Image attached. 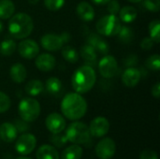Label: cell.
Returning a JSON list of instances; mask_svg holds the SVG:
<instances>
[{
	"mask_svg": "<svg viewBox=\"0 0 160 159\" xmlns=\"http://www.w3.org/2000/svg\"><path fill=\"white\" fill-rule=\"evenodd\" d=\"M27 1H28V3L31 4V5H36V4H38V3L39 2V0H27Z\"/></svg>",
	"mask_w": 160,
	"mask_h": 159,
	"instance_id": "obj_43",
	"label": "cell"
},
{
	"mask_svg": "<svg viewBox=\"0 0 160 159\" xmlns=\"http://www.w3.org/2000/svg\"><path fill=\"white\" fill-rule=\"evenodd\" d=\"M141 78L142 73L138 68L134 67H128L122 74V82L128 87H135L140 82Z\"/></svg>",
	"mask_w": 160,
	"mask_h": 159,
	"instance_id": "obj_16",
	"label": "cell"
},
{
	"mask_svg": "<svg viewBox=\"0 0 160 159\" xmlns=\"http://www.w3.org/2000/svg\"><path fill=\"white\" fill-rule=\"evenodd\" d=\"M122 26L121 21L116 15L109 14L100 18L97 24L96 29L98 34L105 37H113L117 36L120 28Z\"/></svg>",
	"mask_w": 160,
	"mask_h": 159,
	"instance_id": "obj_6",
	"label": "cell"
},
{
	"mask_svg": "<svg viewBox=\"0 0 160 159\" xmlns=\"http://www.w3.org/2000/svg\"><path fill=\"white\" fill-rule=\"evenodd\" d=\"M61 112L63 115L71 121H78L87 112L86 100L78 93H69L61 101Z\"/></svg>",
	"mask_w": 160,
	"mask_h": 159,
	"instance_id": "obj_1",
	"label": "cell"
},
{
	"mask_svg": "<svg viewBox=\"0 0 160 159\" xmlns=\"http://www.w3.org/2000/svg\"><path fill=\"white\" fill-rule=\"evenodd\" d=\"M138 61V58L135 56V55H129L127 59H126V62L125 64L128 66V67H132L133 65H135Z\"/></svg>",
	"mask_w": 160,
	"mask_h": 159,
	"instance_id": "obj_41",
	"label": "cell"
},
{
	"mask_svg": "<svg viewBox=\"0 0 160 159\" xmlns=\"http://www.w3.org/2000/svg\"><path fill=\"white\" fill-rule=\"evenodd\" d=\"M146 67L153 71H158L160 69V56L158 53L149 56L145 62Z\"/></svg>",
	"mask_w": 160,
	"mask_h": 159,
	"instance_id": "obj_31",
	"label": "cell"
},
{
	"mask_svg": "<svg viewBox=\"0 0 160 159\" xmlns=\"http://www.w3.org/2000/svg\"><path fill=\"white\" fill-rule=\"evenodd\" d=\"M9 76L15 83H22L27 77L25 67L21 63H16L12 65L9 69Z\"/></svg>",
	"mask_w": 160,
	"mask_h": 159,
	"instance_id": "obj_20",
	"label": "cell"
},
{
	"mask_svg": "<svg viewBox=\"0 0 160 159\" xmlns=\"http://www.w3.org/2000/svg\"><path fill=\"white\" fill-rule=\"evenodd\" d=\"M9 19L8 28L13 38L23 39L31 35L34 29V22L28 14L20 12L13 14Z\"/></svg>",
	"mask_w": 160,
	"mask_h": 159,
	"instance_id": "obj_3",
	"label": "cell"
},
{
	"mask_svg": "<svg viewBox=\"0 0 160 159\" xmlns=\"http://www.w3.org/2000/svg\"><path fill=\"white\" fill-rule=\"evenodd\" d=\"M95 152L99 159H111L116 152L115 142L112 138H104L96 145Z\"/></svg>",
	"mask_w": 160,
	"mask_h": 159,
	"instance_id": "obj_10",
	"label": "cell"
},
{
	"mask_svg": "<svg viewBox=\"0 0 160 159\" xmlns=\"http://www.w3.org/2000/svg\"><path fill=\"white\" fill-rule=\"evenodd\" d=\"M120 8L121 7L118 0H110L109 3L107 4V10L110 14L116 15L119 12Z\"/></svg>",
	"mask_w": 160,
	"mask_h": 159,
	"instance_id": "obj_36",
	"label": "cell"
},
{
	"mask_svg": "<svg viewBox=\"0 0 160 159\" xmlns=\"http://www.w3.org/2000/svg\"><path fill=\"white\" fill-rule=\"evenodd\" d=\"M18 131L15 126L11 123L6 122L0 125V139L5 142H12L17 139Z\"/></svg>",
	"mask_w": 160,
	"mask_h": 159,
	"instance_id": "obj_17",
	"label": "cell"
},
{
	"mask_svg": "<svg viewBox=\"0 0 160 159\" xmlns=\"http://www.w3.org/2000/svg\"><path fill=\"white\" fill-rule=\"evenodd\" d=\"M16 159H31V158H29V157H18V158H16Z\"/></svg>",
	"mask_w": 160,
	"mask_h": 159,
	"instance_id": "obj_46",
	"label": "cell"
},
{
	"mask_svg": "<svg viewBox=\"0 0 160 159\" xmlns=\"http://www.w3.org/2000/svg\"><path fill=\"white\" fill-rule=\"evenodd\" d=\"M15 141H16L15 150L18 154H20L22 156H26V155L31 154L37 145L36 137L30 133L22 134Z\"/></svg>",
	"mask_w": 160,
	"mask_h": 159,
	"instance_id": "obj_9",
	"label": "cell"
},
{
	"mask_svg": "<svg viewBox=\"0 0 160 159\" xmlns=\"http://www.w3.org/2000/svg\"><path fill=\"white\" fill-rule=\"evenodd\" d=\"M17 49V44L15 40L8 38L0 43V53L3 56H9L14 53Z\"/></svg>",
	"mask_w": 160,
	"mask_h": 159,
	"instance_id": "obj_28",
	"label": "cell"
},
{
	"mask_svg": "<svg viewBox=\"0 0 160 159\" xmlns=\"http://www.w3.org/2000/svg\"><path fill=\"white\" fill-rule=\"evenodd\" d=\"M119 20L125 23H130L138 17L137 9L132 6H126L119 10Z\"/></svg>",
	"mask_w": 160,
	"mask_h": 159,
	"instance_id": "obj_22",
	"label": "cell"
},
{
	"mask_svg": "<svg viewBox=\"0 0 160 159\" xmlns=\"http://www.w3.org/2000/svg\"><path fill=\"white\" fill-rule=\"evenodd\" d=\"M117 36H118L119 40L123 43H126V44L132 42L134 39V32H133L132 28L126 26V25L121 26Z\"/></svg>",
	"mask_w": 160,
	"mask_h": 159,
	"instance_id": "obj_29",
	"label": "cell"
},
{
	"mask_svg": "<svg viewBox=\"0 0 160 159\" xmlns=\"http://www.w3.org/2000/svg\"><path fill=\"white\" fill-rule=\"evenodd\" d=\"M44 5L51 11H58L65 5V0H44Z\"/></svg>",
	"mask_w": 160,
	"mask_h": 159,
	"instance_id": "obj_33",
	"label": "cell"
},
{
	"mask_svg": "<svg viewBox=\"0 0 160 159\" xmlns=\"http://www.w3.org/2000/svg\"><path fill=\"white\" fill-rule=\"evenodd\" d=\"M140 159H158V155L156 151L146 149L141 153Z\"/></svg>",
	"mask_w": 160,
	"mask_h": 159,
	"instance_id": "obj_38",
	"label": "cell"
},
{
	"mask_svg": "<svg viewBox=\"0 0 160 159\" xmlns=\"http://www.w3.org/2000/svg\"><path fill=\"white\" fill-rule=\"evenodd\" d=\"M80 54L83 59L85 65L90 67H95L98 61V53L96 50L89 44H84L80 50Z\"/></svg>",
	"mask_w": 160,
	"mask_h": 159,
	"instance_id": "obj_19",
	"label": "cell"
},
{
	"mask_svg": "<svg viewBox=\"0 0 160 159\" xmlns=\"http://www.w3.org/2000/svg\"><path fill=\"white\" fill-rule=\"evenodd\" d=\"M25 93L31 97H37L41 94L44 90L43 82L39 80H32L29 81L24 87Z\"/></svg>",
	"mask_w": 160,
	"mask_h": 159,
	"instance_id": "obj_23",
	"label": "cell"
},
{
	"mask_svg": "<svg viewBox=\"0 0 160 159\" xmlns=\"http://www.w3.org/2000/svg\"><path fill=\"white\" fill-rule=\"evenodd\" d=\"M10 106H11V101L8 96L3 92H0V113L8 112Z\"/></svg>",
	"mask_w": 160,
	"mask_h": 159,
	"instance_id": "obj_34",
	"label": "cell"
},
{
	"mask_svg": "<svg viewBox=\"0 0 160 159\" xmlns=\"http://www.w3.org/2000/svg\"><path fill=\"white\" fill-rule=\"evenodd\" d=\"M35 65L38 70L43 72H49L54 68L56 65V59L51 53L38 54V56L36 57Z\"/></svg>",
	"mask_w": 160,
	"mask_h": 159,
	"instance_id": "obj_15",
	"label": "cell"
},
{
	"mask_svg": "<svg viewBox=\"0 0 160 159\" xmlns=\"http://www.w3.org/2000/svg\"><path fill=\"white\" fill-rule=\"evenodd\" d=\"M66 137L68 142H72L73 144H85L91 139V134L89 127L82 122L75 121L71 123L66 131Z\"/></svg>",
	"mask_w": 160,
	"mask_h": 159,
	"instance_id": "obj_4",
	"label": "cell"
},
{
	"mask_svg": "<svg viewBox=\"0 0 160 159\" xmlns=\"http://www.w3.org/2000/svg\"><path fill=\"white\" fill-rule=\"evenodd\" d=\"M18 52L24 59H33L39 53V46L33 39H22L18 44Z\"/></svg>",
	"mask_w": 160,
	"mask_h": 159,
	"instance_id": "obj_11",
	"label": "cell"
},
{
	"mask_svg": "<svg viewBox=\"0 0 160 159\" xmlns=\"http://www.w3.org/2000/svg\"><path fill=\"white\" fill-rule=\"evenodd\" d=\"M143 6L151 12H158L160 10V0H143Z\"/></svg>",
	"mask_w": 160,
	"mask_h": 159,
	"instance_id": "obj_35",
	"label": "cell"
},
{
	"mask_svg": "<svg viewBox=\"0 0 160 159\" xmlns=\"http://www.w3.org/2000/svg\"><path fill=\"white\" fill-rule=\"evenodd\" d=\"M128 1L130 2V3H139V2H141L142 0H128Z\"/></svg>",
	"mask_w": 160,
	"mask_h": 159,
	"instance_id": "obj_44",
	"label": "cell"
},
{
	"mask_svg": "<svg viewBox=\"0 0 160 159\" xmlns=\"http://www.w3.org/2000/svg\"><path fill=\"white\" fill-rule=\"evenodd\" d=\"M13 125L15 126L18 133H23V132H25V131H27L29 129V126H28L27 122L23 121L22 119L15 120Z\"/></svg>",
	"mask_w": 160,
	"mask_h": 159,
	"instance_id": "obj_37",
	"label": "cell"
},
{
	"mask_svg": "<svg viewBox=\"0 0 160 159\" xmlns=\"http://www.w3.org/2000/svg\"><path fill=\"white\" fill-rule=\"evenodd\" d=\"M62 82L56 77H50L45 82V89L51 95H57L62 91Z\"/></svg>",
	"mask_w": 160,
	"mask_h": 159,
	"instance_id": "obj_26",
	"label": "cell"
},
{
	"mask_svg": "<svg viewBox=\"0 0 160 159\" xmlns=\"http://www.w3.org/2000/svg\"><path fill=\"white\" fill-rule=\"evenodd\" d=\"M36 157L37 159H59V153L54 146L43 144L38 149Z\"/></svg>",
	"mask_w": 160,
	"mask_h": 159,
	"instance_id": "obj_21",
	"label": "cell"
},
{
	"mask_svg": "<svg viewBox=\"0 0 160 159\" xmlns=\"http://www.w3.org/2000/svg\"><path fill=\"white\" fill-rule=\"evenodd\" d=\"M51 142L52 143V146L61 148L64 145H66V143L68 142V139L66 135H62L61 133H56L51 136Z\"/></svg>",
	"mask_w": 160,
	"mask_h": 159,
	"instance_id": "obj_32",
	"label": "cell"
},
{
	"mask_svg": "<svg viewBox=\"0 0 160 159\" xmlns=\"http://www.w3.org/2000/svg\"><path fill=\"white\" fill-rule=\"evenodd\" d=\"M62 56L63 58L68 61V63H71V64H75L79 61V58H80V55L78 53V52L76 51L75 48H73L72 46H64L62 48Z\"/></svg>",
	"mask_w": 160,
	"mask_h": 159,
	"instance_id": "obj_27",
	"label": "cell"
},
{
	"mask_svg": "<svg viewBox=\"0 0 160 159\" xmlns=\"http://www.w3.org/2000/svg\"><path fill=\"white\" fill-rule=\"evenodd\" d=\"M18 111L20 117L23 121L31 123L38 118L40 114V105L37 99L33 97H25L20 101Z\"/></svg>",
	"mask_w": 160,
	"mask_h": 159,
	"instance_id": "obj_5",
	"label": "cell"
},
{
	"mask_svg": "<svg viewBox=\"0 0 160 159\" xmlns=\"http://www.w3.org/2000/svg\"><path fill=\"white\" fill-rule=\"evenodd\" d=\"M3 29H4V25H3V23H2V22L0 21V33L3 31Z\"/></svg>",
	"mask_w": 160,
	"mask_h": 159,
	"instance_id": "obj_45",
	"label": "cell"
},
{
	"mask_svg": "<svg viewBox=\"0 0 160 159\" xmlns=\"http://www.w3.org/2000/svg\"><path fill=\"white\" fill-rule=\"evenodd\" d=\"M15 12V5L11 0H0V19H9Z\"/></svg>",
	"mask_w": 160,
	"mask_h": 159,
	"instance_id": "obj_25",
	"label": "cell"
},
{
	"mask_svg": "<svg viewBox=\"0 0 160 159\" xmlns=\"http://www.w3.org/2000/svg\"><path fill=\"white\" fill-rule=\"evenodd\" d=\"M154 44H155L154 40L150 37H144L142 40V42H141V48L142 50L149 51V50H151L154 47Z\"/></svg>",
	"mask_w": 160,
	"mask_h": 159,
	"instance_id": "obj_39",
	"label": "cell"
},
{
	"mask_svg": "<svg viewBox=\"0 0 160 159\" xmlns=\"http://www.w3.org/2000/svg\"><path fill=\"white\" fill-rule=\"evenodd\" d=\"M97 74L93 67L84 65L75 70L71 77V85L73 90L78 94L89 92L95 85Z\"/></svg>",
	"mask_w": 160,
	"mask_h": 159,
	"instance_id": "obj_2",
	"label": "cell"
},
{
	"mask_svg": "<svg viewBox=\"0 0 160 159\" xmlns=\"http://www.w3.org/2000/svg\"><path fill=\"white\" fill-rule=\"evenodd\" d=\"M98 66L100 75L105 79H111L116 76L119 70L116 58L109 54H106L104 57H102Z\"/></svg>",
	"mask_w": 160,
	"mask_h": 159,
	"instance_id": "obj_8",
	"label": "cell"
},
{
	"mask_svg": "<svg viewBox=\"0 0 160 159\" xmlns=\"http://www.w3.org/2000/svg\"><path fill=\"white\" fill-rule=\"evenodd\" d=\"M76 13L79 18L84 22H91L95 18V10L93 7L85 1L80 2L76 7Z\"/></svg>",
	"mask_w": 160,
	"mask_h": 159,
	"instance_id": "obj_18",
	"label": "cell"
},
{
	"mask_svg": "<svg viewBox=\"0 0 160 159\" xmlns=\"http://www.w3.org/2000/svg\"><path fill=\"white\" fill-rule=\"evenodd\" d=\"M149 34L150 37L155 43H159L160 41V22L158 20H154L149 24Z\"/></svg>",
	"mask_w": 160,
	"mask_h": 159,
	"instance_id": "obj_30",
	"label": "cell"
},
{
	"mask_svg": "<svg viewBox=\"0 0 160 159\" xmlns=\"http://www.w3.org/2000/svg\"><path fill=\"white\" fill-rule=\"evenodd\" d=\"M151 93H152V96L157 98V99H159L160 97V83L159 82H156L155 85H153L152 87V90H151Z\"/></svg>",
	"mask_w": 160,
	"mask_h": 159,
	"instance_id": "obj_40",
	"label": "cell"
},
{
	"mask_svg": "<svg viewBox=\"0 0 160 159\" xmlns=\"http://www.w3.org/2000/svg\"><path fill=\"white\" fill-rule=\"evenodd\" d=\"M87 44L92 46L97 52H99L100 54L106 55L110 52V46L109 43L101 37L98 34L91 33L87 37Z\"/></svg>",
	"mask_w": 160,
	"mask_h": 159,
	"instance_id": "obj_14",
	"label": "cell"
},
{
	"mask_svg": "<svg viewBox=\"0 0 160 159\" xmlns=\"http://www.w3.org/2000/svg\"><path fill=\"white\" fill-rule=\"evenodd\" d=\"M88 127L91 136L96 138H101L109 132L110 122L107 118L103 116H98L91 121Z\"/></svg>",
	"mask_w": 160,
	"mask_h": 159,
	"instance_id": "obj_12",
	"label": "cell"
},
{
	"mask_svg": "<svg viewBox=\"0 0 160 159\" xmlns=\"http://www.w3.org/2000/svg\"><path fill=\"white\" fill-rule=\"evenodd\" d=\"M109 1L110 0H92V2L97 5H107Z\"/></svg>",
	"mask_w": 160,
	"mask_h": 159,
	"instance_id": "obj_42",
	"label": "cell"
},
{
	"mask_svg": "<svg viewBox=\"0 0 160 159\" xmlns=\"http://www.w3.org/2000/svg\"><path fill=\"white\" fill-rule=\"evenodd\" d=\"M45 126L52 134L61 133L66 127V120L60 113L52 112L47 116Z\"/></svg>",
	"mask_w": 160,
	"mask_h": 159,
	"instance_id": "obj_13",
	"label": "cell"
},
{
	"mask_svg": "<svg viewBox=\"0 0 160 159\" xmlns=\"http://www.w3.org/2000/svg\"><path fill=\"white\" fill-rule=\"evenodd\" d=\"M70 39V35L64 32L60 35L55 34H45L40 38V44L43 49L49 52H56L63 48Z\"/></svg>",
	"mask_w": 160,
	"mask_h": 159,
	"instance_id": "obj_7",
	"label": "cell"
},
{
	"mask_svg": "<svg viewBox=\"0 0 160 159\" xmlns=\"http://www.w3.org/2000/svg\"><path fill=\"white\" fill-rule=\"evenodd\" d=\"M82 148L78 144H73L67 147L62 155L61 159H81L82 157Z\"/></svg>",
	"mask_w": 160,
	"mask_h": 159,
	"instance_id": "obj_24",
	"label": "cell"
}]
</instances>
